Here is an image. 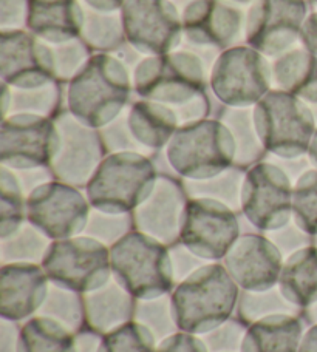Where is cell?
<instances>
[{
	"instance_id": "9f6ffc18",
	"label": "cell",
	"mask_w": 317,
	"mask_h": 352,
	"mask_svg": "<svg viewBox=\"0 0 317 352\" xmlns=\"http://www.w3.org/2000/svg\"><path fill=\"white\" fill-rule=\"evenodd\" d=\"M302 318L303 322L307 323V326H311L317 323V301L314 305H311L307 309L302 311Z\"/></svg>"
},
{
	"instance_id": "681fc988",
	"label": "cell",
	"mask_w": 317,
	"mask_h": 352,
	"mask_svg": "<svg viewBox=\"0 0 317 352\" xmlns=\"http://www.w3.org/2000/svg\"><path fill=\"white\" fill-rule=\"evenodd\" d=\"M265 160L272 162V164H276L277 167H280L282 170L287 173V176L293 184L300 178L302 175H305L308 170L314 168L311 160L308 158V155L297 156V158H278V156L268 153Z\"/></svg>"
},
{
	"instance_id": "3957f363",
	"label": "cell",
	"mask_w": 317,
	"mask_h": 352,
	"mask_svg": "<svg viewBox=\"0 0 317 352\" xmlns=\"http://www.w3.org/2000/svg\"><path fill=\"white\" fill-rule=\"evenodd\" d=\"M130 73L113 54H94L88 65L68 85L67 109L81 122L103 129L127 109Z\"/></svg>"
},
{
	"instance_id": "836d02e7",
	"label": "cell",
	"mask_w": 317,
	"mask_h": 352,
	"mask_svg": "<svg viewBox=\"0 0 317 352\" xmlns=\"http://www.w3.org/2000/svg\"><path fill=\"white\" fill-rule=\"evenodd\" d=\"M282 314H285V316H302V309L291 303L277 285L260 292H240L237 309L234 316L249 326L258 322V320L272 316H282Z\"/></svg>"
},
{
	"instance_id": "c3c4849f",
	"label": "cell",
	"mask_w": 317,
	"mask_h": 352,
	"mask_svg": "<svg viewBox=\"0 0 317 352\" xmlns=\"http://www.w3.org/2000/svg\"><path fill=\"white\" fill-rule=\"evenodd\" d=\"M12 170V168H11ZM16 173L19 184H21L23 193L30 197L31 192H34L37 187H41L47 182L54 179V175L50 167H36V168H22V170H12Z\"/></svg>"
},
{
	"instance_id": "9a60e30c",
	"label": "cell",
	"mask_w": 317,
	"mask_h": 352,
	"mask_svg": "<svg viewBox=\"0 0 317 352\" xmlns=\"http://www.w3.org/2000/svg\"><path fill=\"white\" fill-rule=\"evenodd\" d=\"M59 148L54 119L34 115H12L0 129V164L22 168L50 167Z\"/></svg>"
},
{
	"instance_id": "d6986e66",
	"label": "cell",
	"mask_w": 317,
	"mask_h": 352,
	"mask_svg": "<svg viewBox=\"0 0 317 352\" xmlns=\"http://www.w3.org/2000/svg\"><path fill=\"white\" fill-rule=\"evenodd\" d=\"M221 263L242 291L260 292L278 285L285 258L265 234L249 232L237 238Z\"/></svg>"
},
{
	"instance_id": "ee69618b",
	"label": "cell",
	"mask_w": 317,
	"mask_h": 352,
	"mask_svg": "<svg viewBox=\"0 0 317 352\" xmlns=\"http://www.w3.org/2000/svg\"><path fill=\"white\" fill-rule=\"evenodd\" d=\"M265 235L268 236L272 244L278 249V252L282 254L285 260L293 254L299 252L302 249L313 246L314 243V236L300 229L294 219H291L288 224H285L280 229L265 232Z\"/></svg>"
},
{
	"instance_id": "f907efd6",
	"label": "cell",
	"mask_w": 317,
	"mask_h": 352,
	"mask_svg": "<svg viewBox=\"0 0 317 352\" xmlns=\"http://www.w3.org/2000/svg\"><path fill=\"white\" fill-rule=\"evenodd\" d=\"M21 324L0 317V352H19Z\"/></svg>"
},
{
	"instance_id": "ab89813d",
	"label": "cell",
	"mask_w": 317,
	"mask_h": 352,
	"mask_svg": "<svg viewBox=\"0 0 317 352\" xmlns=\"http://www.w3.org/2000/svg\"><path fill=\"white\" fill-rule=\"evenodd\" d=\"M132 230H135L132 213H110L92 207L90 217H88L82 235L90 236L93 240L103 243L104 246L112 248Z\"/></svg>"
},
{
	"instance_id": "ba28073f",
	"label": "cell",
	"mask_w": 317,
	"mask_h": 352,
	"mask_svg": "<svg viewBox=\"0 0 317 352\" xmlns=\"http://www.w3.org/2000/svg\"><path fill=\"white\" fill-rule=\"evenodd\" d=\"M42 267L54 285L79 294L96 291L113 276L110 248L85 235L53 241Z\"/></svg>"
},
{
	"instance_id": "52a82bcc",
	"label": "cell",
	"mask_w": 317,
	"mask_h": 352,
	"mask_svg": "<svg viewBox=\"0 0 317 352\" xmlns=\"http://www.w3.org/2000/svg\"><path fill=\"white\" fill-rule=\"evenodd\" d=\"M254 118L266 152L278 158L307 155L317 127L309 107L294 94L272 90L254 105Z\"/></svg>"
},
{
	"instance_id": "60d3db41",
	"label": "cell",
	"mask_w": 317,
	"mask_h": 352,
	"mask_svg": "<svg viewBox=\"0 0 317 352\" xmlns=\"http://www.w3.org/2000/svg\"><path fill=\"white\" fill-rule=\"evenodd\" d=\"M156 344L152 332L133 320L103 336L98 352H155Z\"/></svg>"
},
{
	"instance_id": "7402d4cb",
	"label": "cell",
	"mask_w": 317,
	"mask_h": 352,
	"mask_svg": "<svg viewBox=\"0 0 317 352\" xmlns=\"http://www.w3.org/2000/svg\"><path fill=\"white\" fill-rule=\"evenodd\" d=\"M136 301L121 283L112 276L103 287L84 294L85 328L99 336L121 328L135 318Z\"/></svg>"
},
{
	"instance_id": "f6af8a7d",
	"label": "cell",
	"mask_w": 317,
	"mask_h": 352,
	"mask_svg": "<svg viewBox=\"0 0 317 352\" xmlns=\"http://www.w3.org/2000/svg\"><path fill=\"white\" fill-rule=\"evenodd\" d=\"M170 263H172V274L175 286L187 280L190 275L198 272L201 267H205L209 261L203 260L201 256L194 254L192 250L187 249L181 241L175 243L174 246L169 248Z\"/></svg>"
},
{
	"instance_id": "b9f144b4",
	"label": "cell",
	"mask_w": 317,
	"mask_h": 352,
	"mask_svg": "<svg viewBox=\"0 0 317 352\" xmlns=\"http://www.w3.org/2000/svg\"><path fill=\"white\" fill-rule=\"evenodd\" d=\"M249 326L232 316L217 328L200 336L209 352H240Z\"/></svg>"
},
{
	"instance_id": "44dd1931",
	"label": "cell",
	"mask_w": 317,
	"mask_h": 352,
	"mask_svg": "<svg viewBox=\"0 0 317 352\" xmlns=\"http://www.w3.org/2000/svg\"><path fill=\"white\" fill-rule=\"evenodd\" d=\"M52 281L42 264H0V317L23 323L39 314Z\"/></svg>"
},
{
	"instance_id": "816d5d0a",
	"label": "cell",
	"mask_w": 317,
	"mask_h": 352,
	"mask_svg": "<svg viewBox=\"0 0 317 352\" xmlns=\"http://www.w3.org/2000/svg\"><path fill=\"white\" fill-rule=\"evenodd\" d=\"M103 336L84 328L76 334V349L78 352H98Z\"/></svg>"
},
{
	"instance_id": "4fadbf2b",
	"label": "cell",
	"mask_w": 317,
	"mask_h": 352,
	"mask_svg": "<svg viewBox=\"0 0 317 352\" xmlns=\"http://www.w3.org/2000/svg\"><path fill=\"white\" fill-rule=\"evenodd\" d=\"M242 235L240 215L214 199H189L180 241L209 263H221Z\"/></svg>"
},
{
	"instance_id": "f35d334b",
	"label": "cell",
	"mask_w": 317,
	"mask_h": 352,
	"mask_svg": "<svg viewBox=\"0 0 317 352\" xmlns=\"http://www.w3.org/2000/svg\"><path fill=\"white\" fill-rule=\"evenodd\" d=\"M293 219L307 234L317 235V168L308 170L294 182Z\"/></svg>"
},
{
	"instance_id": "277c9868",
	"label": "cell",
	"mask_w": 317,
	"mask_h": 352,
	"mask_svg": "<svg viewBox=\"0 0 317 352\" xmlns=\"http://www.w3.org/2000/svg\"><path fill=\"white\" fill-rule=\"evenodd\" d=\"M164 155L181 179H207L234 166L236 142L226 125L215 118L180 127Z\"/></svg>"
},
{
	"instance_id": "ffe728a7",
	"label": "cell",
	"mask_w": 317,
	"mask_h": 352,
	"mask_svg": "<svg viewBox=\"0 0 317 352\" xmlns=\"http://www.w3.org/2000/svg\"><path fill=\"white\" fill-rule=\"evenodd\" d=\"M0 60L2 79L6 85L33 88L56 79L48 45L27 31L2 33Z\"/></svg>"
},
{
	"instance_id": "f5cc1de1",
	"label": "cell",
	"mask_w": 317,
	"mask_h": 352,
	"mask_svg": "<svg viewBox=\"0 0 317 352\" xmlns=\"http://www.w3.org/2000/svg\"><path fill=\"white\" fill-rule=\"evenodd\" d=\"M302 43L309 52L317 56V12L307 17L302 27Z\"/></svg>"
},
{
	"instance_id": "bcb514c9",
	"label": "cell",
	"mask_w": 317,
	"mask_h": 352,
	"mask_svg": "<svg viewBox=\"0 0 317 352\" xmlns=\"http://www.w3.org/2000/svg\"><path fill=\"white\" fill-rule=\"evenodd\" d=\"M30 0H2V33L23 31L28 27Z\"/></svg>"
},
{
	"instance_id": "9c48e42d",
	"label": "cell",
	"mask_w": 317,
	"mask_h": 352,
	"mask_svg": "<svg viewBox=\"0 0 317 352\" xmlns=\"http://www.w3.org/2000/svg\"><path fill=\"white\" fill-rule=\"evenodd\" d=\"M209 85L225 107H254L269 93L271 65L252 47L227 48L215 62Z\"/></svg>"
},
{
	"instance_id": "4dcf8cb0",
	"label": "cell",
	"mask_w": 317,
	"mask_h": 352,
	"mask_svg": "<svg viewBox=\"0 0 317 352\" xmlns=\"http://www.w3.org/2000/svg\"><path fill=\"white\" fill-rule=\"evenodd\" d=\"M19 352H78L76 334L53 320L36 316L21 324Z\"/></svg>"
},
{
	"instance_id": "8fae6325",
	"label": "cell",
	"mask_w": 317,
	"mask_h": 352,
	"mask_svg": "<svg viewBox=\"0 0 317 352\" xmlns=\"http://www.w3.org/2000/svg\"><path fill=\"white\" fill-rule=\"evenodd\" d=\"M293 186L269 161L252 166L245 178L242 215L262 234L283 228L293 219Z\"/></svg>"
},
{
	"instance_id": "5b68a950",
	"label": "cell",
	"mask_w": 317,
	"mask_h": 352,
	"mask_svg": "<svg viewBox=\"0 0 317 352\" xmlns=\"http://www.w3.org/2000/svg\"><path fill=\"white\" fill-rule=\"evenodd\" d=\"M158 178L150 156L141 153L107 155L85 187L93 209L132 213L149 197Z\"/></svg>"
},
{
	"instance_id": "e0dca14e",
	"label": "cell",
	"mask_w": 317,
	"mask_h": 352,
	"mask_svg": "<svg viewBox=\"0 0 317 352\" xmlns=\"http://www.w3.org/2000/svg\"><path fill=\"white\" fill-rule=\"evenodd\" d=\"M189 199L181 178L158 173L149 197L132 212L135 230L149 235L164 246H174L180 241Z\"/></svg>"
},
{
	"instance_id": "7dc6e473",
	"label": "cell",
	"mask_w": 317,
	"mask_h": 352,
	"mask_svg": "<svg viewBox=\"0 0 317 352\" xmlns=\"http://www.w3.org/2000/svg\"><path fill=\"white\" fill-rule=\"evenodd\" d=\"M155 352H209L200 336L178 331L156 344Z\"/></svg>"
},
{
	"instance_id": "91938a15",
	"label": "cell",
	"mask_w": 317,
	"mask_h": 352,
	"mask_svg": "<svg viewBox=\"0 0 317 352\" xmlns=\"http://www.w3.org/2000/svg\"><path fill=\"white\" fill-rule=\"evenodd\" d=\"M313 244H314V246H317V235L314 236V243Z\"/></svg>"
},
{
	"instance_id": "db71d44e",
	"label": "cell",
	"mask_w": 317,
	"mask_h": 352,
	"mask_svg": "<svg viewBox=\"0 0 317 352\" xmlns=\"http://www.w3.org/2000/svg\"><path fill=\"white\" fill-rule=\"evenodd\" d=\"M87 6L92 10L103 11V12H112L123 8L125 0H84Z\"/></svg>"
},
{
	"instance_id": "d4e9b609",
	"label": "cell",
	"mask_w": 317,
	"mask_h": 352,
	"mask_svg": "<svg viewBox=\"0 0 317 352\" xmlns=\"http://www.w3.org/2000/svg\"><path fill=\"white\" fill-rule=\"evenodd\" d=\"M271 84L294 94L309 109L317 107V56L307 47H297L271 64Z\"/></svg>"
},
{
	"instance_id": "7c38bea8",
	"label": "cell",
	"mask_w": 317,
	"mask_h": 352,
	"mask_svg": "<svg viewBox=\"0 0 317 352\" xmlns=\"http://www.w3.org/2000/svg\"><path fill=\"white\" fill-rule=\"evenodd\" d=\"M59 131V148L50 164L54 179L85 190L107 156L98 129L81 122L67 107L54 118Z\"/></svg>"
},
{
	"instance_id": "603a6c76",
	"label": "cell",
	"mask_w": 317,
	"mask_h": 352,
	"mask_svg": "<svg viewBox=\"0 0 317 352\" xmlns=\"http://www.w3.org/2000/svg\"><path fill=\"white\" fill-rule=\"evenodd\" d=\"M84 12L76 0H30L28 28L37 39L59 43L81 34Z\"/></svg>"
},
{
	"instance_id": "680465c9",
	"label": "cell",
	"mask_w": 317,
	"mask_h": 352,
	"mask_svg": "<svg viewBox=\"0 0 317 352\" xmlns=\"http://www.w3.org/2000/svg\"><path fill=\"white\" fill-rule=\"evenodd\" d=\"M221 2H225L231 6H236V5H254L257 2V0H221Z\"/></svg>"
},
{
	"instance_id": "7a4b0ae2",
	"label": "cell",
	"mask_w": 317,
	"mask_h": 352,
	"mask_svg": "<svg viewBox=\"0 0 317 352\" xmlns=\"http://www.w3.org/2000/svg\"><path fill=\"white\" fill-rule=\"evenodd\" d=\"M240 292L223 263L206 264L170 294L178 329L203 336L217 328L236 314Z\"/></svg>"
},
{
	"instance_id": "94428289",
	"label": "cell",
	"mask_w": 317,
	"mask_h": 352,
	"mask_svg": "<svg viewBox=\"0 0 317 352\" xmlns=\"http://www.w3.org/2000/svg\"><path fill=\"white\" fill-rule=\"evenodd\" d=\"M311 2H313L316 6H317V0H311Z\"/></svg>"
},
{
	"instance_id": "1f68e13d",
	"label": "cell",
	"mask_w": 317,
	"mask_h": 352,
	"mask_svg": "<svg viewBox=\"0 0 317 352\" xmlns=\"http://www.w3.org/2000/svg\"><path fill=\"white\" fill-rule=\"evenodd\" d=\"M82 12H84V22H82L81 37L90 50L107 53L123 48L127 39L121 10L103 12L87 6L82 8Z\"/></svg>"
},
{
	"instance_id": "ac0fdd59",
	"label": "cell",
	"mask_w": 317,
	"mask_h": 352,
	"mask_svg": "<svg viewBox=\"0 0 317 352\" xmlns=\"http://www.w3.org/2000/svg\"><path fill=\"white\" fill-rule=\"evenodd\" d=\"M186 45L225 52L246 41L242 10L221 0H190L181 14Z\"/></svg>"
},
{
	"instance_id": "484cf974",
	"label": "cell",
	"mask_w": 317,
	"mask_h": 352,
	"mask_svg": "<svg viewBox=\"0 0 317 352\" xmlns=\"http://www.w3.org/2000/svg\"><path fill=\"white\" fill-rule=\"evenodd\" d=\"M302 316H272L249 324L240 352H299L305 329Z\"/></svg>"
},
{
	"instance_id": "30bf717a",
	"label": "cell",
	"mask_w": 317,
	"mask_h": 352,
	"mask_svg": "<svg viewBox=\"0 0 317 352\" xmlns=\"http://www.w3.org/2000/svg\"><path fill=\"white\" fill-rule=\"evenodd\" d=\"M92 212L85 190L53 179L27 199V219L53 241L84 234Z\"/></svg>"
},
{
	"instance_id": "d590c367",
	"label": "cell",
	"mask_w": 317,
	"mask_h": 352,
	"mask_svg": "<svg viewBox=\"0 0 317 352\" xmlns=\"http://www.w3.org/2000/svg\"><path fill=\"white\" fill-rule=\"evenodd\" d=\"M27 199L16 173L0 166V238L14 234L27 221Z\"/></svg>"
},
{
	"instance_id": "8992f818",
	"label": "cell",
	"mask_w": 317,
	"mask_h": 352,
	"mask_svg": "<svg viewBox=\"0 0 317 352\" xmlns=\"http://www.w3.org/2000/svg\"><path fill=\"white\" fill-rule=\"evenodd\" d=\"M113 276L136 300L172 294L175 287L169 248L132 230L110 248Z\"/></svg>"
},
{
	"instance_id": "6f0895ef",
	"label": "cell",
	"mask_w": 317,
	"mask_h": 352,
	"mask_svg": "<svg viewBox=\"0 0 317 352\" xmlns=\"http://www.w3.org/2000/svg\"><path fill=\"white\" fill-rule=\"evenodd\" d=\"M308 158L311 160L314 168H317V127H316V131L313 135V140L311 142H309V148H308Z\"/></svg>"
},
{
	"instance_id": "8d00e7d4",
	"label": "cell",
	"mask_w": 317,
	"mask_h": 352,
	"mask_svg": "<svg viewBox=\"0 0 317 352\" xmlns=\"http://www.w3.org/2000/svg\"><path fill=\"white\" fill-rule=\"evenodd\" d=\"M133 320L145 326L155 337L156 343H161L180 331L174 316L170 294L155 298L138 300Z\"/></svg>"
},
{
	"instance_id": "5bb4252c",
	"label": "cell",
	"mask_w": 317,
	"mask_h": 352,
	"mask_svg": "<svg viewBox=\"0 0 317 352\" xmlns=\"http://www.w3.org/2000/svg\"><path fill=\"white\" fill-rule=\"evenodd\" d=\"M305 0H257L246 14V42L263 56H282L302 42Z\"/></svg>"
},
{
	"instance_id": "2e32d148",
	"label": "cell",
	"mask_w": 317,
	"mask_h": 352,
	"mask_svg": "<svg viewBox=\"0 0 317 352\" xmlns=\"http://www.w3.org/2000/svg\"><path fill=\"white\" fill-rule=\"evenodd\" d=\"M125 39L138 53L163 56L180 45L183 22L170 0H125Z\"/></svg>"
},
{
	"instance_id": "83f0119b",
	"label": "cell",
	"mask_w": 317,
	"mask_h": 352,
	"mask_svg": "<svg viewBox=\"0 0 317 352\" xmlns=\"http://www.w3.org/2000/svg\"><path fill=\"white\" fill-rule=\"evenodd\" d=\"M63 109V93L58 79L33 88H17L3 84V119L12 115H34L54 119Z\"/></svg>"
},
{
	"instance_id": "e575fe53",
	"label": "cell",
	"mask_w": 317,
	"mask_h": 352,
	"mask_svg": "<svg viewBox=\"0 0 317 352\" xmlns=\"http://www.w3.org/2000/svg\"><path fill=\"white\" fill-rule=\"evenodd\" d=\"M37 316L53 320L73 334H78L85 328L84 294L70 291L52 283L45 303L42 305Z\"/></svg>"
},
{
	"instance_id": "7bdbcfd3",
	"label": "cell",
	"mask_w": 317,
	"mask_h": 352,
	"mask_svg": "<svg viewBox=\"0 0 317 352\" xmlns=\"http://www.w3.org/2000/svg\"><path fill=\"white\" fill-rule=\"evenodd\" d=\"M127 116H129V107H127V109L115 119V121H112L110 124H107L105 127L99 129V133L103 136L107 155L133 152V153H141L147 156V153L144 152V148L139 146L138 141L133 138L132 131L129 129Z\"/></svg>"
},
{
	"instance_id": "4316f807",
	"label": "cell",
	"mask_w": 317,
	"mask_h": 352,
	"mask_svg": "<svg viewBox=\"0 0 317 352\" xmlns=\"http://www.w3.org/2000/svg\"><path fill=\"white\" fill-rule=\"evenodd\" d=\"M278 287L291 303L307 309L317 301V246H308L283 263Z\"/></svg>"
},
{
	"instance_id": "cb8c5ba5",
	"label": "cell",
	"mask_w": 317,
	"mask_h": 352,
	"mask_svg": "<svg viewBox=\"0 0 317 352\" xmlns=\"http://www.w3.org/2000/svg\"><path fill=\"white\" fill-rule=\"evenodd\" d=\"M127 121L133 138L150 158L155 153L166 150L175 131L180 129L174 110L145 99L136 100L129 107Z\"/></svg>"
},
{
	"instance_id": "11a10c76",
	"label": "cell",
	"mask_w": 317,
	"mask_h": 352,
	"mask_svg": "<svg viewBox=\"0 0 317 352\" xmlns=\"http://www.w3.org/2000/svg\"><path fill=\"white\" fill-rule=\"evenodd\" d=\"M299 352H317V323L305 329Z\"/></svg>"
},
{
	"instance_id": "d6a6232c",
	"label": "cell",
	"mask_w": 317,
	"mask_h": 352,
	"mask_svg": "<svg viewBox=\"0 0 317 352\" xmlns=\"http://www.w3.org/2000/svg\"><path fill=\"white\" fill-rule=\"evenodd\" d=\"M53 240L28 219L10 236L0 238V264H42Z\"/></svg>"
},
{
	"instance_id": "74e56055",
	"label": "cell",
	"mask_w": 317,
	"mask_h": 352,
	"mask_svg": "<svg viewBox=\"0 0 317 352\" xmlns=\"http://www.w3.org/2000/svg\"><path fill=\"white\" fill-rule=\"evenodd\" d=\"M45 43L52 52L54 78L59 82H72L93 58L90 47L82 41L81 36L59 43Z\"/></svg>"
},
{
	"instance_id": "f1b7e54d",
	"label": "cell",
	"mask_w": 317,
	"mask_h": 352,
	"mask_svg": "<svg viewBox=\"0 0 317 352\" xmlns=\"http://www.w3.org/2000/svg\"><path fill=\"white\" fill-rule=\"evenodd\" d=\"M215 119H220L226 125L236 142L234 166L248 170L265 161L268 152L258 136L254 107H223Z\"/></svg>"
},
{
	"instance_id": "f546056e",
	"label": "cell",
	"mask_w": 317,
	"mask_h": 352,
	"mask_svg": "<svg viewBox=\"0 0 317 352\" xmlns=\"http://www.w3.org/2000/svg\"><path fill=\"white\" fill-rule=\"evenodd\" d=\"M246 172V168L232 166L207 179H183V184L190 199H214L240 213Z\"/></svg>"
},
{
	"instance_id": "6da1fadb",
	"label": "cell",
	"mask_w": 317,
	"mask_h": 352,
	"mask_svg": "<svg viewBox=\"0 0 317 352\" xmlns=\"http://www.w3.org/2000/svg\"><path fill=\"white\" fill-rule=\"evenodd\" d=\"M209 79L211 72L190 48L149 56L132 73L139 96L174 110L180 127L212 118V102L205 91Z\"/></svg>"
}]
</instances>
